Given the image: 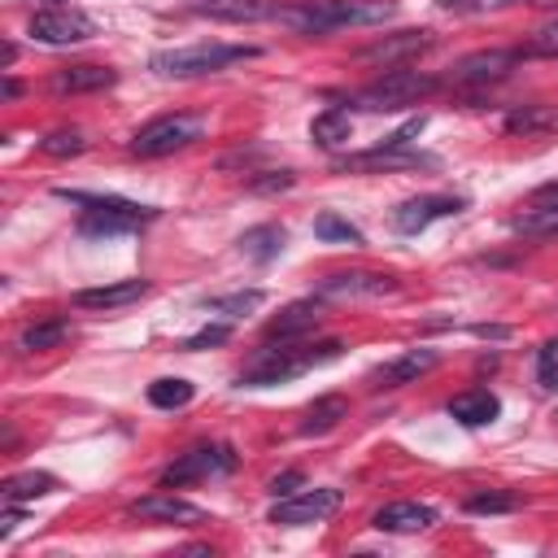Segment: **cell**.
Here are the masks:
<instances>
[{"instance_id":"38","label":"cell","mask_w":558,"mask_h":558,"mask_svg":"<svg viewBox=\"0 0 558 558\" xmlns=\"http://www.w3.org/2000/svg\"><path fill=\"white\" fill-rule=\"evenodd\" d=\"M506 4H519V0H440V9H453V13H488Z\"/></svg>"},{"instance_id":"6","label":"cell","mask_w":558,"mask_h":558,"mask_svg":"<svg viewBox=\"0 0 558 558\" xmlns=\"http://www.w3.org/2000/svg\"><path fill=\"white\" fill-rule=\"evenodd\" d=\"M201 131H205L201 113H161L131 135V153L135 157H170V153L187 148L192 140H201Z\"/></svg>"},{"instance_id":"21","label":"cell","mask_w":558,"mask_h":558,"mask_svg":"<svg viewBox=\"0 0 558 558\" xmlns=\"http://www.w3.org/2000/svg\"><path fill=\"white\" fill-rule=\"evenodd\" d=\"M118 83V70H109V65H65V70H57L52 74V92H70V96H78V92H105V87H113Z\"/></svg>"},{"instance_id":"15","label":"cell","mask_w":558,"mask_h":558,"mask_svg":"<svg viewBox=\"0 0 558 558\" xmlns=\"http://www.w3.org/2000/svg\"><path fill=\"white\" fill-rule=\"evenodd\" d=\"M423 48H432V35H427V31H397V35H384V39L366 44V48L357 52V61H375V65L392 70V65H401L405 57H418Z\"/></svg>"},{"instance_id":"29","label":"cell","mask_w":558,"mask_h":558,"mask_svg":"<svg viewBox=\"0 0 558 558\" xmlns=\"http://www.w3.org/2000/svg\"><path fill=\"white\" fill-rule=\"evenodd\" d=\"M262 301H266V292H262V288H244V292L209 296V301H205V310H214V314H227V318H244V314H253Z\"/></svg>"},{"instance_id":"9","label":"cell","mask_w":558,"mask_h":558,"mask_svg":"<svg viewBox=\"0 0 558 558\" xmlns=\"http://www.w3.org/2000/svg\"><path fill=\"white\" fill-rule=\"evenodd\" d=\"M336 510H340V488H301V493H288L270 506V523L305 527V523H323Z\"/></svg>"},{"instance_id":"23","label":"cell","mask_w":558,"mask_h":558,"mask_svg":"<svg viewBox=\"0 0 558 558\" xmlns=\"http://www.w3.org/2000/svg\"><path fill=\"white\" fill-rule=\"evenodd\" d=\"M349 135H353L349 109H323V113L310 122V140H314L318 148H344Z\"/></svg>"},{"instance_id":"8","label":"cell","mask_w":558,"mask_h":558,"mask_svg":"<svg viewBox=\"0 0 558 558\" xmlns=\"http://www.w3.org/2000/svg\"><path fill=\"white\" fill-rule=\"evenodd\" d=\"M96 35V22L74 9V4H61V0H44V9H35L31 17V39L39 44H52V48H65V44H83Z\"/></svg>"},{"instance_id":"3","label":"cell","mask_w":558,"mask_h":558,"mask_svg":"<svg viewBox=\"0 0 558 558\" xmlns=\"http://www.w3.org/2000/svg\"><path fill=\"white\" fill-rule=\"evenodd\" d=\"M61 201L70 205H83L78 214V235H92V240H105V235H126V231H140L144 222L157 218L153 205H135V201H122V196H92V192H57Z\"/></svg>"},{"instance_id":"42","label":"cell","mask_w":558,"mask_h":558,"mask_svg":"<svg viewBox=\"0 0 558 558\" xmlns=\"http://www.w3.org/2000/svg\"><path fill=\"white\" fill-rule=\"evenodd\" d=\"M17 523H22V514H17V510H9V514L0 519V536H9V532H13Z\"/></svg>"},{"instance_id":"25","label":"cell","mask_w":558,"mask_h":558,"mask_svg":"<svg viewBox=\"0 0 558 558\" xmlns=\"http://www.w3.org/2000/svg\"><path fill=\"white\" fill-rule=\"evenodd\" d=\"M70 318H44V323H31L26 331H22V340H17V349L22 353H44V349H57L61 340H70Z\"/></svg>"},{"instance_id":"26","label":"cell","mask_w":558,"mask_h":558,"mask_svg":"<svg viewBox=\"0 0 558 558\" xmlns=\"http://www.w3.org/2000/svg\"><path fill=\"white\" fill-rule=\"evenodd\" d=\"M57 488V480L48 475V471H22V475H9L4 484H0V497L9 501V506H17V501H35V497H44V493H52Z\"/></svg>"},{"instance_id":"41","label":"cell","mask_w":558,"mask_h":558,"mask_svg":"<svg viewBox=\"0 0 558 558\" xmlns=\"http://www.w3.org/2000/svg\"><path fill=\"white\" fill-rule=\"evenodd\" d=\"M296 488H301V471H283V475L270 480V493H275V497H288V493H296Z\"/></svg>"},{"instance_id":"37","label":"cell","mask_w":558,"mask_h":558,"mask_svg":"<svg viewBox=\"0 0 558 558\" xmlns=\"http://www.w3.org/2000/svg\"><path fill=\"white\" fill-rule=\"evenodd\" d=\"M292 183H296L292 170H266V179H248L253 192H288Z\"/></svg>"},{"instance_id":"36","label":"cell","mask_w":558,"mask_h":558,"mask_svg":"<svg viewBox=\"0 0 558 558\" xmlns=\"http://www.w3.org/2000/svg\"><path fill=\"white\" fill-rule=\"evenodd\" d=\"M227 336H231V327H227V323H209V327H201L196 336H187V340H183V349H187V353H196V349H209V344H222Z\"/></svg>"},{"instance_id":"10","label":"cell","mask_w":558,"mask_h":558,"mask_svg":"<svg viewBox=\"0 0 558 558\" xmlns=\"http://www.w3.org/2000/svg\"><path fill=\"white\" fill-rule=\"evenodd\" d=\"M462 196H449V192H423V196H410V201H401L397 209H392V227L401 231V235H418V231H427L436 218H453V214H462Z\"/></svg>"},{"instance_id":"19","label":"cell","mask_w":558,"mask_h":558,"mask_svg":"<svg viewBox=\"0 0 558 558\" xmlns=\"http://www.w3.org/2000/svg\"><path fill=\"white\" fill-rule=\"evenodd\" d=\"M148 296V283L144 279H122V283H105V288H83L74 292V305L78 310H122L131 301Z\"/></svg>"},{"instance_id":"39","label":"cell","mask_w":558,"mask_h":558,"mask_svg":"<svg viewBox=\"0 0 558 558\" xmlns=\"http://www.w3.org/2000/svg\"><path fill=\"white\" fill-rule=\"evenodd\" d=\"M545 122V113H536V109H514L510 118H506V131H532V126H541Z\"/></svg>"},{"instance_id":"5","label":"cell","mask_w":558,"mask_h":558,"mask_svg":"<svg viewBox=\"0 0 558 558\" xmlns=\"http://www.w3.org/2000/svg\"><path fill=\"white\" fill-rule=\"evenodd\" d=\"M436 87H440V78H436V74H427V70H405V65H392L384 78L366 83V87H362L353 100H357L362 109H405V105H418V100H427Z\"/></svg>"},{"instance_id":"31","label":"cell","mask_w":558,"mask_h":558,"mask_svg":"<svg viewBox=\"0 0 558 558\" xmlns=\"http://www.w3.org/2000/svg\"><path fill=\"white\" fill-rule=\"evenodd\" d=\"M519 506L514 493H475L466 497V514H510Z\"/></svg>"},{"instance_id":"28","label":"cell","mask_w":558,"mask_h":558,"mask_svg":"<svg viewBox=\"0 0 558 558\" xmlns=\"http://www.w3.org/2000/svg\"><path fill=\"white\" fill-rule=\"evenodd\" d=\"M192 397H196V388L187 379H179V375H166V379H153L148 384V401L157 410H183Z\"/></svg>"},{"instance_id":"1","label":"cell","mask_w":558,"mask_h":558,"mask_svg":"<svg viewBox=\"0 0 558 558\" xmlns=\"http://www.w3.org/2000/svg\"><path fill=\"white\" fill-rule=\"evenodd\" d=\"M340 340H323V344H305V340H279V344H262L248 366L240 371V388H270V384H288L314 366H327L340 357Z\"/></svg>"},{"instance_id":"7","label":"cell","mask_w":558,"mask_h":558,"mask_svg":"<svg viewBox=\"0 0 558 558\" xmlns=\"http://www.w3.org/2000/svg\"><path fill=\"white\" fill-rule=\"evenodd\" d=\"M235 466H240V458H235L231 445H196V449L179 453L161 471V488H183V484H196V480H218V475H231Z\"/></svg>"},{"instance_id":"24","label":"cell","mask_w":558,"mask_h":558,"mask_svg":"<svg viewBox=\"0 0 558 558\" xmlns=\"http://www.w3.org/2000/svg\"><path fill=\"white\" fill-rule=\"evenodd\" d=\"M340 418H349V401L344 397H318L310 410H305V423H301V436H323L331 427H340Z\"/></svg>"},{"instance_id":"34","label":"cell","mask_w":558,"mask_h":558,"mask_svg":"<svg viewBox=\"0 0 558 558\" xmlns=\"http://www.w3.org/2000/svg\"><path fill=\"white\" fill-rule=\"evenodd\" d=\"M523 57H558V22H545L532 39H527V48H519Z\"/></svg>"},{"instance_id":"30","label":"cell","mask_w":558,"mask_h":558,"mask_svg":"<svg viewBox=\"0 0 558 558\" xmlns=\"http://www.w3.org/2000/svg\"><path fill=\"white\" fill-rule=\"evenodd\" d=\"M314 235L327 240V244H362V231H357L353 222H344L340 214H331V209H323V214L314 218Z\"/></svg>"},{"instance_id":"43","label":"cell","mask_w":558,"mask_h":558,"mask_svg":"<svg viewBox=\"0 0 558 558\" xmlns=\"http://www.w3.org/2000/svg\"><path fill=\"white\" fill-rule=\"evenodd\" d=\"M22 87H17V78H4V100H13Z\"/></svg>"},{"instance_id":"14","label":"cell","mask_w":558,"mask_h":558,"mask_svg":"<svg viewBox=\"0 0 558 558\" xmlns=\"http://www.w3.org/2000/svg\"><path fill=\"white\" fill-rule=\"evenodd\" d=\"M519 61H523L519 48H484V52L462 57V61L453 65V78H458V83H497V78H506Z\"/></svg>"},{"instance_id":"22","label":"cell","mask_w":558,"mask_h":558,"mask_svg":"<svg viewBox=\"0 0 558 558\" xmlns=\"http://www.w3.org/2000/svg\"><path fill=\"white\" fill-rule=\"evenodd\" d=\"M449 414H453L462 427H484V423H493V418L501 414V401H497L488 388H471V392H458V397L449 401Z\"/></svg>"},{"instance_id":"40","label":"cell","mask_w":558,"mask_h":558,"mask_svg":"<svg viewBox=\"0 0 558 558\" xmlns=\"http://www.w3.org/2000/svg\"><path fill=\"white\" fill-rule=\"evenodd\" d=\"M527 209H558V179L545 183V187H536V192L527 196Z\"/></svg>"},{"instance_id":"32","label":"cell","mask_w":558,"mask_h":558,"mask_svg":"<svg viewBox=\"0 0 558 558\" xmlns=\"http://www.w3.org/2000/svg\"><path fill=\"white\" fill-rule=\"evenodd\" d=\"M39 148H44L48 157H74V153L87 148V140H83L78 131H52V135L39 140Z\"/></svg>"},{"instance_id":"11","label":"cell","mask_w":558,"mask_h":558,"mask_svg":"<svg viewBox=\"0 0 558 558\" xmlns=\"http://www.w3.org/2000/svg\"><path fill=\"white\" fill-rule=\"evenodd\" d=\"M388 292H397V279L375 270H336L314 288L318 301H357V296H388Z\"/></svg>"},{"instance_id":"17","label":"cell","mask_w":558,"mask_h":558,"mask_svg":"<svg viewBox=\"0 0 558 558\" xmlns=\"http://www.w3.org/2000/svg\"><path fill=\"white\" fill-rule=\"evenodd\" d=\"M410 166H432V157L414 153V148H397V144H379L371 153H353L340 161V170H410Z\"/></svg>"},{"instance_id":"35","label":"cell","mask_w":558,"mask_h":558,"mask_svg":"<svg viewBox=\"0 0 558 558\" xmlns=\"http://www.w3.org/2000/svg\"><path fill=\"white\" fill-rule=\"evenodd\" d=\"M536 379L545 388H558V340L541 344V353H536Z\"/></svg>"},{"instance_id":"4","label":"cell","mask_w":558,"mask_h":558,"mask_svg":"<svg viewBox=\"0 0 558 558\" xmlns=\"http://www.w3.org/2000/svg\"><path fill=\"white\" fill-rule=\"evenodd\" d=\"M244 57H257V48H244V44H187V48L153 52L148 65L161 78H201V74L227 70L231 61H244Z\"/></svg>"},{"instance_id":"2","label":"cell","mask_w":558,"mask_h":558,"mask_svg":"<svg viewBox=\"0 0 558 558\" xmlns=\"http://www.w3.org/2000/svg\"><path fill=\"white\" fill-rule=\"evenodd\" d=\"M397 17V0H314L301 9H283L279 22H288L301 35H327L340 26H379Z\"/></svg>"},{"instance_id":"16","label":"cell","mask_w":558,"mask_h":558,"mask_svg":"<svg viewBox=\"0 0 558 558\" xmlns=\"http://www.w3.org/2000/svg\"><path fill=\"white\" fill-rule=\"evenodd\" d=\"M436 362H440L436 349H405V353L388 357L384 366H375V375H371L375 384H371V388H401V384H414V379L427 375Z\"/></svg>"},{"instance_id":"33","label":"cell","mask_w":558,"mask_h":558,"mask_svg":"<svg viewBox=\"0 0 558 558\" xmlns=\"http://www.w3.org/2000/svg\"><path fill=\"white\" fill-rule=\"evenodd\" d=\"M514 227L527 235H558V209H527Z\"/></svg>"},{"instance_id":"13","label":"cell","mask_w":558,"mask_h":558,"mask_svg":"<svg viewBox=\"0 0 558 558\" xmlns=\"http://www.w3.org/2000/svg\"><path fill=\"white\" fill-rule=\"evenodd\" d=\"M131 514H135V519H148V523H179V527H192V523H209V514H205L201 506H192V501L174 497V488L140 497V501L131 506Z\"/></svg>"},{"instance_id":"20","label":"cell","mask_w":558,"mask_h":558,"mask_svg":"<svg viewBox=\"0 0 558 558\" xmlns=\"http://www.w3.org/2000/svg\"><path fill=\"white\" fill-rule=\"evenodd\" d=\"M379 532H423L436 523V510L423 506V501H388L384 510H375L371 519Z\"/></svg>"},{"instance_id":"12","label":"cell","mask_w":558,"mask_h":558,"mask_svg":"<svg viewBox=\"0 0 558 558\" xmlns=\"http://www.w3.org/2000/svg\"><path fill=\"white\" fill-rule=\"evenodd\" d=\"M187 9L196 17H214V22H270V17H283V4L279 0H187Z\"/></svg>"},{"instance_id":"27","label":"cell","mask_w":558,"mask_h":558,"mask_svg":"<svg viewBox=\"0 0 558 558\" xmlns=\"http://www.w3.org/2000/svg\"><path fill=\"white\" fill-rule=\"evenodd\" d=\"M240 248H244V257H253V262H275V257L283 253V227H275V222L253 227V231L240 235Z\"/></svg>"},{"instance_id":"18","label":"cell","mask_w":558,"mask_h":558,"mask_svg":"<svg viewBox=\"0 0 558 558\" xmlns=\"http://www.w3.org/2000/svg\"><path fill=\"white\" fill-rule=\"evenodd\" d=\"M318 323H323V305H318V296H310V301L283 305V310L266 323V336H270V340H296V336L314 331Z\"/></svg>"}]
</instances>
